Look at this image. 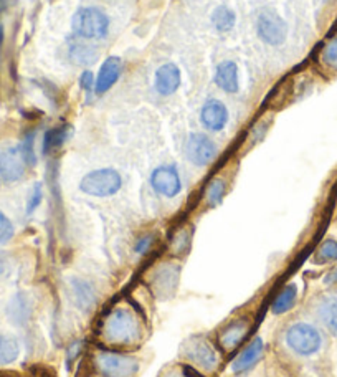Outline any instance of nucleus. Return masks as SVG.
<instances>
[{"label":"nucleus","instance_id":"obj_1","mask_svg":"<svg viewBox=\"0 0 337 377\" xmlns=\"http://www.w3.org/2000/svg\"><path fill=\"white\" fill-rule=\"evenodd\" d=\"M71 30L85 40H101L110 33V17L96 7L78 9L71 17Z\"/></svg>","mask_w":337,"mask_h":377},{"label":"nucleus","instance_id":"obj_2","mask_svg":"<svg viewBox=\"0 0 337 377\" xmlns=\"http://www.w3.org/2000/svg\"><path fill=\"white\" fill-rule=\"evenodd\" d=\"M103 336L108 343L113 344H126L133 343L139 336L138 319L133 316L128 309H114V311L106 318L105 328H103Z\"/></svg>","mask_w":337,"mask_h":377},{"label":"nucleus","instance_id":"obj_3","mask_svg":"<svg viewBox=\"0 0 337 377\" xmlns=\"http://www.w3.org/2000/svg\"><path fill=\"white\" fill-rule=\"evenodd\" d=\"M123 185V177L116 169L105 167L96 169L88 172L81 179L80 189L81 192L91 197H111L116 192H119Z\"/></svg>","mask_w":337,"mask_h":377},{"label":"nucleus","instance_id":"obj_4","mask_svg":"<svg viewBox=\"0 0 337 377\" xmlns=\"http://www.w3.org/2000/svg\"><path fill=\"white\" fill-rule=\"evenodd\" d=\"M95 368L103 377H133L139 371V361L118 353H98Z\"/></svg>","mask_w":337,"mask_h":377},{"label":"nucleus","instance_id":"obj_5","mask_svg":"<svg viewBox=\"0 0 337 377\" xmlns=\"http://www.w3.org/2000/svg\"><path fill=\"white\" fill-rule=\"evenodd\" d=\"M286 344L299 356H311L318 353L323 338L318 329L308 323H296L286 331Z\"/></svg>","mask_w":337,"mask_h":377},{"label":"nucleus","instance_id":"obj_6","mask_svg":"<svg viewBox=\"0 0 337 377\" xmlns=\"http://www.w3.org/2000/svg\"><path fill=\"white\" fill-rule=\"evenodd\" d=\"M256 33L269 46H279L286 42L288 25L274 10L264 9L256 19Z\"/></svg>","mask_w":337,"mask_h":377},{"label":"nucleus","instance_id":"obj_7","mask_svg":"<svg viewBox=\"0 0 337 377\" xmlns=\"http://www.w3.org/2000/svg\"><path fill=\"white\" fill-rule=\"evenodd\" d=\"M217 144L204 133H192L185 143V156L195 166H209L217 157Z\"/></svg>","mask_w":337,"mask_h":377},{"label":"nucleus","instance_id":"obj_8","mask_svg":"<svg viewBox=\"0 0 337 377\" xmlns=\"http://www.w3.org/2000/svg\"><path fill=\"white\" fill-rule=\"evenodd\" d=\"M150 185L159 195L172 199L182 190L179 170L175 166H159L150 174Z\"/></svg>","mask_w":337,"mask_h":377},{"label":"nucleus","instance_id":"obj_9","mask_svg":"<svg viewBox=\"0 0 337 377\" xmlns=\"http://www.w3.org/2000/svg\"><path fill=\"white\" fill-rule=\"evenodd\" d=\"M182 353L185 358L190 359L195 366L202 369L212 371L217 366V353L212 348L210 343H207L204 338H190L182 344Z\"/></svg>","mask_w":337,"mask_h":377},{"label":"nucleus","instance_id":"obj_10","mask_svg":"<svg viewBox=\"0 0 337 377\" xmlns=\"http://www.w3.org/2000/svg\"><path fill=\"white\" fill-rule=\"evenodd\" d=\"M179 273L180 268L174 265V263H165V265H160L157 270H155L152 277V288L154 293L157 294L160 299L170 298L174 291L177 290Z\"/></svg>","mask_w":337,"mask_h":377},{"label":"nucleus","instance_id":"obj_11","mask_svg":"<svg viewBox=\"0 0 337 377\" xmlns=\"http://www.w3.org/2000/svg\"><path fill=\"white\" fill-rule=\"evenodd\" d=\"M25 164L20 148H7L0 153V177L5 182H17L24 177Z\"/></svg>","mask_w":337,"mask_h":377},{"label":"nucleus","instance_id":"obj_12","mask_svg":"<svg viewBox=\"0 0 337 377\" xmlns=\"http://www.w3.org/2000/svg\"><path fill=\"white\" fill-rule=\"evenodd\" d=\"M228 110L220 100H209L202 106L200 111V123L207 131L219 133L227 126L228 123Z\"/></svg>","mask_w":337,"mask_h":377},{"label":"nucleus","instance_id":"obj_13","mask_svg":"<svg viewBox=\"0 0 337 377\" xmlns=\"http://www.w3.org/2000/svg\"><path fill=\"white\" fill-rule=\"evenodd\" d=\"M180 70L174 63H164L155 70L154 88L160 96H170L179 90L180 86Z\"/></svg>","mask_w":337,"mask_h":377},{"label":"nucleus","instance_id":"obj_14","mask_svg":"<svg viewBox=\"0 0 337 377\" xmlns=\"http://www.w3.org/2000/svg\"><path fill=\"white\" fill-rule=\"evenodd\" d=\"M123 75V60L119 56H110L103 61L100 73L96 76L95 91L96 95H105L111 88L118 83V80Z\"/></svg>","mask_w":337,"mask_h":377},{"label":"nucleus","instance_id":"obj_15","mask_svg":"<svg viewBox=\"0 0 337 377\" xmlns=\"http://www.w3.org/2000/svg\"><path fill=\"white\" fill-rule=\"evenodd\" d=\"M70 293L73 298V303L78 309L83 313L91 311L96 303V293L93 290L90 283L81 280V278H71L70 282Z\"/></svg>","mask_w":337,"mask_h":377},{"label":"nucleus","instance_id":"obj_16","mask_svg":"<svg viewBox=\"0 0 337 377\" xmlns=\"http://www.w3.org/2000/svg\"><path fill=\"white\" fill-rule=\"evenodd\" d=\"M215 85L225 93H237L240 90V76L235 61H222L215 70Z\"/></svg>","mask_w":337,"mask_h":377},{"label":"nucleus","instance_id":"obj_17","mask_svg":"<svg viewBox=\"0 0 337 377\" xmlns=\"http://www.w3.org/2000/svg\"><path fill=\"white\" fill-rule=\"evenodd\" d=\"M263 349H264V343L261 338H255L248 344V348L243 351V353L238 356L235 359V363L232 366V371L235 374H242L247 373L248 369H252L253 366L258 363V359L263 356Z\"/></svg>","mask_w":337,"mask_h":377},{"label":"nucleus","instance_id":"obj_18","mask_svg":"<svg viewBox=\"0 0 337 377\" xmlns=\"http://www.w3.org/2000/svg\"><path fill=\"white\" fill-rule=\"evenodd\" d=\"M248 328H250V323H248L247 319H242V321L230 324V326H228L220 336L222 348L227 351L235 349L237 346L242 343V339L245 338V334L248 333Z\"/></svg>","mask_w":337,"mask_h":377},{"label":"nucleus","instance_id":"obj_19","mask_svg":"<svg viewBox=\"0 0 337 377\" xmlns=\"http://www.w3.org/2000/svg\"><path fill=\"white\" fill-rule=\"evenodd\" d=\"M71 136V126L61 125L56 128H51L45 133L43 138V154H51L56 149L63 146Z\"/></svg>","mask_w":337,"mask_h":377},{"label":"nucleus","instance_id":"obj_20","mask_svg":"<svg viewBox=\"0 0 337 377\" xmlns=\"http://www.w3.org/2000/svg\"><path fill=\"white\" fill-rule=\"evenodd\" d=\"M30 314H32V306H30L27 296L25 294H17L12 299V303L9 304V318L17 326H22V324L28 321Z\"/></svg>","mask_w":337,"mask_h":377},{"label":"nucleus","instance_id":"obj_21","mask_svg":"<svg viewBox=\"0 0 337 377\" xmlns=\"http://www.w3.org/2000/svg\"><path fill=\"white\" fill-rule=\"evenodd\" d=\"M318 314L324 326L337 336V296H328L319 303Z\"/></svg>","mask_w":337,"mask_h":377},{"label":"nucleus","instance_id":"obj_22","mask_svg":"<svg viewBox=\"0 0 337 377\" xmlns=\"http://www.w3.org/2000/svg\"><path fill=\"white\" fill-rule=\"evenodd\" d=\"M235 22L237 15L230 7H227V5H220V7H217L214 14H212V25H214V29L220 33L230 32V30L235 27Z\"/></svg>","mask_w":337,"mask_h":377},{"label":"nucleus","instance_id":"obj_23","mask_svg":"<svg viewBox=\"0 0 337 377\" xmlns=\"http://www.w3.org/2000/svg\"><path fill=\"white\" fill-rule=\"evenodd\" d=\"M298 298V286L294 283H289L288 286L283 288V291L274 298V301L271 304V311L274 314H283L289 311L293 308V304L296 303Z\"/></svg>","mask_w":337,"mask_h":377},{"label":"nucleus","instance_id":"obj_24","mask_svg":"<svg viewBox=\"0 0 337 377\" xmlns=\"http://www.w3.org/2000/svg\"><path fill=\"white\" fill-rule=\"evenodd\" d=\"M20 356V344L17 338L10 334H0V366L12 364Z\"/></svg>","mask_w":337,"mask_h":377},{"label":"nucleus","instance_id":"obj_25","mask_svg":"<svg viewBox=\"0 0 337 377\" xmlns=\"http://www.w3.org/2000/svg\"><path fill=\"white\" fill-rule=\"evenodd\" d=\"M225 180L215 179L212 180L209 189H207V202H209L210 207H217V205L222 204V200L225 197Z\"/></svg>","mask_w":337,"mask_h":377},{"label":"nucleus","instance_id":"obj_26","mask_svg":"<svg viewBox=\"0 0 337 377\" xmlns=\"http://www.w3.org/2000/svg\"><path fill=\"white\" fill-rule=\"evenodd\" d=\"M20 153H22L24 161L27 166L33 167L37 164V154H35V133L25 134L22 144H20Z\"/></svg>","mask_w":337,"mask_h":377},{"label":"nucleus","instance_id":"obj_27","mask_svg":"<svg viewBox=\"0 0 337 377\" xmlns=\"http://www.w3.org/2000/svg\"><path fill=\"white\" fill-rule=\"evenodd\" d=\"M70 53L76 61H81V63H91V61L96 60V51L95 48H90V46L81 45V43H73L70 46Z\"/></svg>","mask_w":337,"mask_h":377},{"label":"nucleus","instance_id":"obj_28","mask_svg":"<svg viewBox=\"0 0 337 377\" xmlns=\"http://www.w3.org/2000/svg\"><path fill=\"white\" fill-rule=\"evenodd\" d=\"M337 260V242L326 240L318 252V262H334Z\"/></svg>","mask_w":337,"mask_h":377},{"label":"nucleus","instance_id":"obj_29","mask_svg":"<svg viewBox=\"0 0 337 377\" xmlns=\"http://www.w3.org/2000/svg\"><path fill=\"white\" fill-rule=\"evenodd\" d=\"M41 199H43V189H41V184H35L32 192L28 195L27 200V214H33L35 210L38 209V205L41 204Z\"/></svg>","mask_w":337,"mask_h":377},{"label":"nucleus","instance_id":"obj_30","mask_svg":"<svg viewBox=\"0 0 337 377\" xmlns=\"http://www.w3.org/2000/svg\"><path fill=\"white\" fill-rule=\"evenodd\" d=\"M14 237V225L5 214L0 212V244H7Z\"/></svg>","mask_w":337,"mask_h":377},{"label":"nucleus","instance_id":"obj_31","mask_svg":"<svg viewBox=\"0 0 337 377\" xmlns=\"http://www.w3.org/2000/svg\"><path fill=\"white\" fill-rule=\"evenodd\" d=\"M323 60L324 63L337 68V37L326 45V48L323 50Z\"/></svg>","mask_w":337,"mask_h":377},{"label":"nucleus","instance_id":"obj_32","mask_svg":"<svg viewBox=\"0 0 337 377\" xmlns=\"http://www.w3.org/2000/svg\"><path fill=\"white\" fill-rule=\"evenodd\" d=\"M174 250L177 253H182L189 249L190 245V234L187 230H180L174 239Z\"/></svg>","mask_w":337,"mask_h":377},{"label":"nucleus","instance_id":"obj_33","mask_svg":"<svg viewBox=\"0 0 337 377\" xmlns=\"http://www.w3.org/2000/svg\"><path fill=\"white\" fill-rule=\"evenodd\" d=\"M154 244V235H144L141 239L138 240L136 244V253L138 255H146V253L150 250V247Z\"/></svg>","mask_w":337,"mask_h":377},{"label":"nucleus","instance_id":"obj_34","mask_svg":"<svg viewBox=\"0 0 337 377\" xmlns=\"http://www.w3.org/2000/svg\"><path fill=\"white\" fill-rule=\"evenodd\" d=\"M80 85H81V88H83V90H85V91H88V93L93 91V90H95V85H96L95 75H93L90 70L83 71V73H81V78H80Z\"/></svg>","mask_w":337,"mask_h":377},{"label":"nucleus","instance_id":"obj_35","mask_svg":"<svg viewBox=\"0 0 337 377\" xmlns=\"http://www.w3.org/2000/svg\"><path fill=\"white\" fill-rule=\"evenodd\" d=\"M80 351H81V341H78V343H73L71 344V348L68 349V368L71 366V363H73V361L76 359V356L80 354Z\"/></svg>","mask_w":337,"mask_h":377},{"label":"nucleus","instance_id":"obj_36","mask_svg":"<svg viewBox=\"0 0 337 377\" xmlns=\"http://www.w3.org/2000/svg\"><path fill=\"white\" fill-rule=\"evenodd\" d=\"M184 376L185 377H205V376H202L199 371H195L194 368H190V366H185V368H184Z\"/></svg>","mask_w":337,"mask_h":377},{"label":"nucleus","instance_id":"obj_37","mask_svg":"<svg viewBox=\"0 0 337 377\" xmlns=\"http://www.w3.org/2000/svg\"><path fill=\"white\" fill-rule=\"evenodd\" d=\"M5 272H7V262H5V258L0 255V278L5 275Z\"/></svg>","mask_w":337,"mask_h":377},{"label":"nucleus","instance_id":"obj_38","mask_svg":"<svg viewBox=\"0 0 337 377\" xmlns=\"http://www.w3.org/2000/svg\"><path fill=\"white\" fill-rule=\"evenodd\" d=\"M0 377H22V376L12 373V371H0Z\"/></svg>","mask_w":337,"mask_h":377},{"label":"nucleus","instance_id":"obj_39","mask_svg":"<svg viewBox=\"0 0 337 377\" xmlns=\"http://www.w3.org/2000/svg\"><path fill=\"white\" fill-rule=\"evenodd\" d=\"M331 282H337V270L329 278H326V283H331Z\"/></svg>","mask_w":337,"mask_h":377},{"label":"nucleus","instance_id":"obj_40","mask_svg":"<svg viewBox=\"0 0 337 377\" xmlns=\"http://www.w3.org/2000/svg\"><path fill=\"white\" fill-rule=\"evenodd\" d=\"M41 377H55V374H51L50 371H41Z\"/></svg>","mask_w":337,"mask_h":377},{"label":"nucleus","instance_id":"obj_41","mask_svg":"<svg viewBox=\"0 0 337 377\" xmlns=\"http://www.w3.org/2000/svg\"><path fill=\"white\" fill-rule=\"evenodd\" d=\"M167 377H177V376H167Z\"/></svg>","mask_w":337,"mask_h":377}]
</instances>
